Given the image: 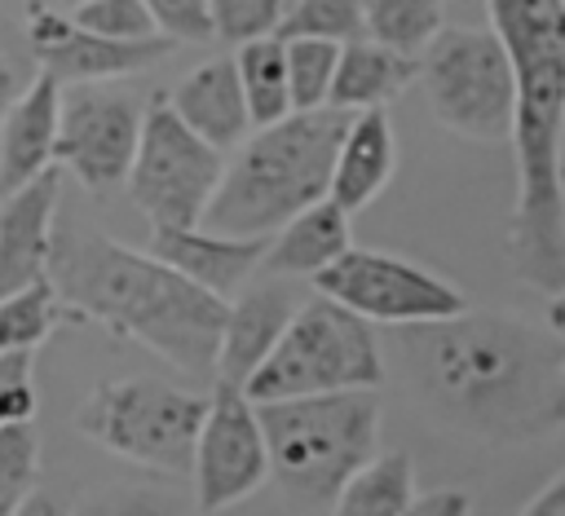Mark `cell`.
<instances>
[{
  "label": "cell",
  "instance_id": "44dd1931",
  "mask_svg": "<svg viewBox=\"0 0 565 516\" xmlns=\"http://www.w3.org/2000/svg\"><path fill=\"white\" fill-rule=\"evenodd\" d=\"M419 71V57L397 53L371 35L344 40L340 44V62H335V79H331V106L344 110H362V106H388Z\"/></svg>",
  "mask_w": 565,
  "mask_h": 516
},
{
  "label": "cell",
  "instance_id": "8992f818",
  "mask_svg": "<svg viewBox=\"0 0 565 516\" xmlns=\"http://www.w3.org/2000/svg\"><path fill=\"white\" fill-rule=\"evenodd\" d=\"M388 375L384 344L366 318L340 300L313 291L296 304L269 357L247 375L243 393L252 401H282L335 388H380Z\"/></svg>",
  "mask_w": 565,
  "mask_h": 516
},
{
  "label": "cell",
  "instance_id": "f1b7e54d",
  "mask_svg": "<svg viewBox=\"0 0 565 516\" xmlns=\"http://www.w3.org/2000/svg\"><path fill=\"white\" fill-rule=\"evenodd\" d=\"M287 0H207L212 40L221 44H247L260 35H278Z\"/></svg>",
  "mask_w": 565,
  "mask_h": 516
},
{
  "label": "cell",
  "instance_id": "7402d4cb",
  "mask_svg": "<svg viewBox=\"0 0 565 516\" xmlns=\"http://www.w3.org/2000/svg\"><path fill=\"white\" fill-rule=\"evenodd\" d=\"M415 498V463L402 450H375L335 494L340 516H406Z\"/></svg>",
  "mask_w": 565,
  "mask_h": 516
},
{
  "label": "cell",
  "instance_id": "4316f807",
  "mask_svg": "<svg viewBox=\"0 0 565 516\" xmlns=\"http://www.w3.org/2000/svg\"><path fill=\"white\" fill-rule=\"evenodd\" d=\"M40 481V437L31 419L0 423V516L26 507Z\"/></svg>",
  "mask_w": 565,
  "mask_h": 516
},
{
  "label": "cell",
  "instance_id": "52a82bcc",
  "mask_svg": "<svg viewBox=\"0 0 565 516\" xmlns=\"http://www.w3.org/2000/svg\"><path fill=\"white\" fill-rule=\"evenodd\" d=\"M203 410H207L203 393H190L150 375H128V379L97 384L75 410V428L137 467L190 476Z\"/></svg>",
  "mask_w": 565,
  "mask_h": 516
},
{
  "label": "cell",
  "instance_id": "1f68e13d",
  "mask_svg": "<svg viewBox=\"0 0 565 516\" xmlns=\"http://www.w3.org/2000/svg\"><path fill=\"white\" fill-rule=\"evenodd\" d=\"M154 26L177 40V44H199L212 40V22H207V0H146Z\"/></svg>",
  "mask_w": 565,
  "mask_h": 516
},
{
  "label": "cell",
  "instance_id": "5b68a950",
  "mask_svg": "<svg viewBox=\"0 0 565 516\" xmlns=\"http://www.w3.org/2000/svg\"><path fill=\"white\" fill-rule=\"evenodd\" d=\"M269 476L265 485L296 512H331L340 485L380 450V393L335 388L282 401H256Z\"/></svg>",
  "mask_w": 565,
  "mask_h": 516
},
{
  "label": "cell",
  "instance_id": "5bb4252c",
  "mask_svg": "<svg viewBox=\"0 0 565 516\" xmlns=\"http://www.w3.org/2000/svg\"><path fill=\"white\" fill-rule=\"evenodd\" d=\"M300 295L265 273V282H243L234 291V300H225V322H221V344H216V379L225 384H247V375L269 357V348L278 344L282 326L291 322Z\"/></svg>",
  "mask_w": 565,
  "mask_h": 516
},
{
  "label": "cell",
  "instance_id": "4fadbf2b",
  "mask_svg": "<svg viewBox=\"0 0 565 516\" xmlns=\"http://www.w3.org/2000/svg\"><path fill=\"white\" fill-rule=\"evenodd\" d=\"M22 31H26V44H31L40 71L57 75L62 84L137 75V71L163 62L177 49V40H168V35H150V40H106V35H93L71 13H57L49 4H26Z\"/></svg>",
  "mask_w": 565,
  "mask_h": 516
},
{
  "label": "cell",
  "instance_id": "cb8c5ba5",
  "mask_svg": "<svg viewBox=\"0 0 565 516\" xmlns=\"http://www.w3.org/2000/svg\"><path fill=\"white\" fill-rule=\"evenodd\" d=\"M446 26V0H362V35L419 57Z\"/></svg>",
  "mask_w": 565,
  "mask_h": 516
},
{
  "label": "cell",
  "instance_id": "836d02e7",
  "mask_svg": "<svg viewBox=\"0 0 565 516\" xmlns=\"http://www.w3.org/2000/svg\"><path fill=\"white\" fill-rule=\"evenodd\" d=\"M411 512L415 516H468L472 512V498L463 490H428V494L415 490Z\"/></svg>",
  "mask_w": 565,
  "mask_h": 516
},
{
  "label": "cell",
  "instance_id": "d6986e66",
  "mask_svg": "<svg viewBox=\"0 0 565 516\" xmlns=\"http://www.w3.org/2000/svg\"><path fill=\"white\" fill-rule=\"evenodd\" d=\"M349 216L353 212H344L331 194L305 203L296 216H287L269 234L256 273H274V278H313V273H322L335 256H344L353 247Z\"/></svg>",
  "mask_w": 565,
  "mask_h": 516
},
{
  "label": "cell",
  "instance_id": "d590c367",
  "mask_svg": "<svg viewBox=\"0 0 565 516\" xmlns=\"http://www.w3.org/2000/svg\"><path fill=\"white\" fill-rule=\"evenodd\" d=\"M543 322H547V331H556V335L565 340V287H561V291H552V300H547V313H543Z\"/></svg>",
  "mask_w": 565,
  "mask_h": 516
},
{
  "label": "cell",
  "instance_id": "3957f363",
  "mask_svg": "<svg viewBox=\"0 0 565 516\" xmlns=\"http://www.w3.org/2000/svg\"><path fill=\"white\" fill-rule=\"evenodd\" d=\"M49 278L71 318L146 344L181 375H212L225 300L181 278L154 251H132L79 216H53Z\"/></svg>",
  "mask_w": 565,
  "mask_h": 516
},
{
  "label": "cell",
  "instance_id": "ffe728a7",
  "mask_svg": "<svg viewBox=\"0 0 565 516\" xmlns=\"http://www.w3.org/2000/svg\"><path fill=\"white\" fill-rule=\"evenodd\" d=\"M168 106L216 150H238V141L252 132L247 97L234 71V57H212L194 66L168 97Z\"/></svg>",
  "mask_w": 565,
  "mask_h": 516
},
{
  "label": "cell",
  "instance_id": "8fae6325",
  "mask_svg": "<svg viewBox=\"0 0 565 516\" xmlns=\"http://www.w3.org/2000/svg\"><path fill=\"white\" fill-rule=\"evenodd\" d=\"M141 137V101L110 79L62 84L53 163L75 172L84 190H115L128 176Z\"/></svg>",
  "mask_w": 565,
  "mask_h": 516
},
{
  "label": "cell",
  "instance_id": "ba28073f",
  "mask_svg": "<svg viewBox=\"0 0 565 516\" xmlns=\"http://www.w3.org/2000/svg\"><path fill=\"white\" fill-rule=\"evenodd\" d=\"M415 79L437 123L463 141H508L516 119V75L490 26H441L419 53Z\"/></svg>",
  "mask_w": 565,
  "mask_h": 516
},
{
  "label": "cell",
  "instance_id": "7c38bea8",
  "mask_svg": "<svg viewBox=\"0 0 565 516\" xmlns=\"http://www.w3.org/2000/svg\"><path fill=\"white\" fill-rule=\"evenodd\" d=\"M265 476H269V445H265L260 410L238 384L216 379L190 459L194 503L203 512L234 507L252 498L265 485Z\"/></svg>",
  "mask_w": 565,
  "mask_h": 516
},
{
  "label": "cell",
  "instance_id": "7a4b0ae2",
  "mask_svg": "<svg viewBox=\"0 0 565 516\" xmlns=\"http://www.w3.org/2000/svg\"><path fill=\"white\" fill-rule=\"evenodd\" d=\"M490 31L516 75L512 273L539 291L565 287V0H486Z\"/></svg>",
  "mask_w": 565,
  "mask_h": 516
},
{
  "label": "cell",
  "instance_id": "9c48e42d",
  "mask_svg": "<svg viewBox=\"0 0 565 516\" xmlns=\"http://www.w3.org/2000/svg\"><path fill=\"white\" fill-rule=\"evenodd\" d=\"M221 172L225 150L203 141L163 97L141 110V137L124 185L150 225H199Z\"/></svg>",
  "mask_w": 565,
  "mask_h": 516
},
{
  "label": "cell",
  "instance_id": "484cf974",
  "mask_svg": "<svg viewBox=\"0 0 565 516\" xmlns=\"http://www.w3.org/2000/svg\"><path fill=\"white\" fill-rule=\"evenodd\" d=\"M282 57H287L291 106H296V110L331 106L327 97H331L340 44H335V40H318V35H282Z\"/></svg>",
  "mask_w": 565,
  "mask_h": 516
},
{
  "label": "cell",
  "instance_id": "83f0119b",
  "mask_svg": "<svg viewBox=\"0 0 565 516\" xmlns=\"http://www.w3.org/2000/svg\"><path fill=\"white\" fill-rule=\"evenodd\" d=\"M278 35H318V40H358L362 35V0H287Z\"/></svg>",
  "mask_w": 565,
  "mask_h": 516
},
{
  "label": "cell",
  "instance_id": "d4e9b609",
  "mask_svg": "<svg viewBox=\"0 0 565 516\" xmlns=\"http://www.w3.org/2000/svg\"><path fill=\"white\" fill-rule=\"evenodd\" d=\"M62 322V300L53 278H35L18 291L0 295V353H35Z\"/></svg>",
  "mask_w": 565,
  "mask_h": 516
},
{
  "label": "cell",
  "instance_id": "2e32d148",
  "mask_svg": "<svg viewBox=\"0 0 565 516\" xmlns=\"http://www.w3.org/2000/svg\"><path fill=\"white\" fill-rule=\"evenodd\" d=\"M57 203H62L57 163L4 194V207H0V295L49 273V243H53Z\"/></svg>",
  "mask_w": 565,
  "mask_h": 516
},
{
  "label": "cell",
  "instance_id": "30bf717a",
  "mask_svg": "<svg viewBox=\"0 0 565 516\" xmlns=\"http://www.w3.org/2000/svg\"><path fill=\"white\" fill-rule=\"evenodd\" d=\"M309 282H313V291L340 300L371 326L433 322V318H450V313L468 309V300L455 282H446L441 273H433L415 260H402L393 251L349 247Z\"/></svg>",
  "mask_w": 565,
  "mask_h": 516
},
{
  "label": "cell",
  "instance_id": "4dcf8cb0",
  "mask_svg": "<svg viewBox=\"0 0 565 516\" xmlns=\"http://www.w3.org/2000/svg\"><path fill=\"white\" fill-rule=\"evenodd\" d=\"M35 75H40V62L26 44V31L13 22H0V119Z\"/></svg>",
  "mask_w": 565,
  "mask_h": 516
},
{
  "label": "cell",
  "instance_id": "d6a6232c",
  "mask_svg": "<svg viewBox=\"0 0 565 516\" xmlns=\"http://www.w3.org/2000/svg\"><path fill=\"white\" fill-rule=\"evenodd\" d=\"M35 415L31 353H0V423Z\"/></svg>",
  "mask_w": 565,
  "mask_h": 516
},
{
  "label": "cell",
  "instance_id": "277c9868",
  "mask_svg": "<svg viewBox=\"0 0 565 516\" xmlns=\"http://www.w3.org/2000/svg\"><path fill=\"white\" fill-rule=\"evenodd\" d=\"M344 123V106H313L252 128L225 163L199 225L238 238H269L287 216L327 194Z\"/></svg>",
  "mask_w": 565,
  "mask_h": 516
},
{
  "label": "cell",
  "instance_id": "6da1fadb",
  "mask_svg": "<svg viewBox=\"0 0 565 516\" xmlns=\"http://www.w3.org/2000/svg\"><path fill=\"white\" fill-rule=\"evenodd\" d=\"M384 331V362L402 366L441 428L490 445H525L565 428V340L547 322L459 309Z\"/></svg>",
  "mask_w": 565,
  "mask_h": 516
},
{
  "label": "cell",
  "instance_id": "8d00e7d4",
  "mask_svg": "<svg viewBox=\"0 0 565 516\" xmlns=\"http://www.w3.org/2000/svg\"><path fill=\"white\" fill-rule=\"evenodd\" d=\"M57 4H62V9H75V4H84V0H57Z\"/></svg>",
  "mask_w": 565,
  "mask_h": 516
},
{
  "label": "cell",
  "instance_id": "e0dca14e",
  "mask_svg": "<svg viewBox=\"0 0 565 516\" xmlns=\"http://www.w3.org/2000/svg\"><path fill=\"white\" fill-rule=\"evenodd\" d=\"M57 106H62V79L40 71L22 97L0 119V194L26 185L44 168H53V141H57Z\"/></svg>",
  "mask_w": 565,
  "mask_h": 516
},
{
  "label": "cell",
  "instance_id": "e575fe53",
  "mask_svg": "<svg viewBox=\"0 0 565 516\" xmlns=\"http://www.w3.org/2000/svg\"><path fill=\"white\" fill-rule=\"evenodd\" d=\"M525 516H565V472L525 503Z\"/></svg>",
  "mask_w": 565,
  "mask_h": 516
},
{
  "label": "cell",
  "instance_id": "603a6c76",
  "mask_svg": "<svg viewBox=\"0 0 565 516\" xmlns=\"http://www.w3.org/2000/svg\"><path fill=\"white\" fill-rule=\"evenodd\" d=\"M234 71L247 97L252 128L274 123L291 115V84H287V57H282V35H260L247 44H234Z\"/></svg>",
  "mask_w": 565,
  "mask_h": 516
},
{
  "label": "cell",
  "instance_id": "9a60e30c",
  "mask_svg": "<svg viewBox=\"0 0 565 516\" xmlns=\"http://www.w3.org/2000/svg\"><path fill=\"white\" fill-rule=\"evenodd\" d=\"M265 243L269 238H238V234H221L207 225H150L146 251H154L181 278L230 300L260 269Z\"/></svg>",
  "mask_w": 565,
  "mask_h": 516
},
{
  "label": "cell",
  "instance_id": "f546056e",
  "mask_svg": "<svg viewBox=\"0 0 565 516\" xmlns=\"http://www.w3.org/2000/svg\"><path fill=\"white\" fill-rule=\"evenodd\" d=\"M84 31L106 35V40H150L163 35L146 9V0H84L75 9H66Z\"/></svg>",
  "mask_w": 565,
  "mask_h": 516
},
{
  "label": "cell",
  "instance_id": "ac0fdd59",
  "mask_svg": "<svg viewBox=\"0 0 565 516\" xmlns=\"http://www.w3.org/2000/svg\"><path fill=\"white\" fill-rule=\"evenodd\" d=\"M393 168H397V141H393V123H388L384 106L349 110V123H344L335 159H331L327 194L344 212H358L388 185Z\"/></svg>",
  "mask_w": 565,
  "mask_h": 516
}]
</instances>
